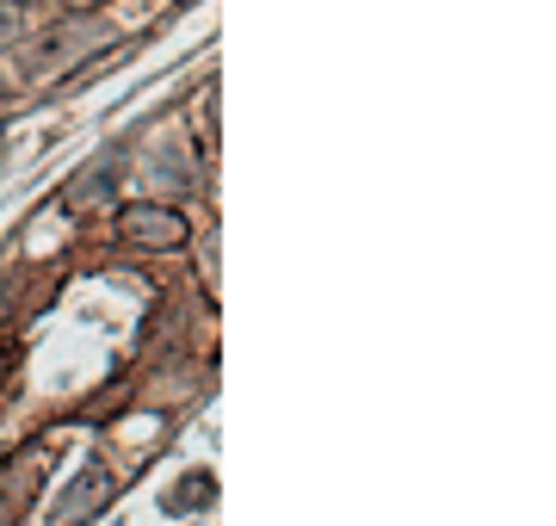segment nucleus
Listing matches in <instances>:
<instances>
[{"instance_id":"4","label":"nucleus","mask_w":556,"mask_h":526,"mask_svg":"<svg viewBox=\"0 0 556 526\" xmlns=\"http://www.w3.org/2000/svg\"><path fill=\"white\" fill-rule=\"evenodd\" d=\"M87 43H93V32H80V38H75V32L62 25L56 38H43L38 50H25V75H62V68H68Z\"/></svg>"},{"instance_id":"7","label":"nucleus","mask_w":556,"mask_h":526,"mask_svg":"<svg viewBox=\"0 0 556 526\" xmlns=\"http://www.w3.org/2000/svg\"><path fill=\"white\" fill-rule=\"evenodd\" d=\"M20 38H25V7L0 0V50H7V43H20Z\"/></svg>"},{"instance_id":"5","label":"nucleus","mask_w":556,"mask_h":526,"mask_svg":"<svg viewBox=\"0 0 556 526\" xmlns=\"http://www.w3.org/2000/svg\"><path fill=\"white\" fill-rule=\"evenodd\" d=\"M112 186H118V174H112V167H87V174L62 192V211H68V217H80V211H100V204H112Z\"/></svg>"},{"instance_id":"3","label":"nucleus","mask_w":556,"mask_h":526,"mask_svg":"<svg viewBox=\"0 0 556 526\" xmlns=\"http://www.w3.org/2000/svg\"><path fill=\"white\" fill-rule=\"evenodd\" d=\"M105 502H112V471L93 459V465L80 471L75 484H68L56 502H50V521H87V514H100Z\"/></svg>"},{"instance_id":"8","label":"nucleus","mask_w":556,"mask_h":526,"mask_svg":"<svg viewBox=\"0 0 556 526\" xmlns=\"http://www.w3.org/2000/svg\"><path fill=\"white\" fill-rule=\"evenodd\" d=\"M50 7H75L80 13V7H100V0H50Z\"/></svg>"},{"instance_id":"6","label":"nucleus","mask_w":556,"mask_h":526,"mask_svg":"<svg viewBox=\"0 0 556 526\" xmlns=\"http://www.w3.org/2000/svg\"><path fill=\"white\" fill-rule=\"evenodd\" d=\"M211 496H217V489H211V477H186V484L174 489V496H167V508H192V502H211Z\"/></svg>"},{"instance_id":"1","label":"nucleus","mask_w":556,"mask_h":526,"mask_svg":"<svg viewBox=\"0 0 556 526\" xmlns=\"http://www.w3.org/2000/svg\"><path fill=\"white\" fill-rule=\"evenodd\" d=\"M118 236L130 248H149V254H174V248H186V217H179L174 204H161V199H137V204H124L118 211Z\"/></svg>"},{"instance_id":"2","label":"nucleus","mask_w":556,"mask_h":526,"mask_svg":"<svg viewBox=\"0 0 556 526\" xmlns=\"http://www.w3.org/2000/svg\"><path fill=\"white\" fill-rule=\"evenodd\" d=\"M142 186H149V192H192V186H199L192 142L179 137V130H167L161 142L142 149Z\"/></svg>"}]
</instances>
